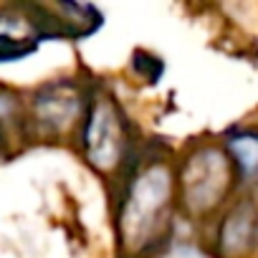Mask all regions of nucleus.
I'll list each match as a JSON object with an SVG mask.
<instances>
[{
	"label": "nucleus",
	"instance_id": "4",
	"mask_svg": "<svg viewBox=\"0 0 258 258\" xmlns=\"http://www.w3.org/2000/svg\"><path fill=\"white\" fill-rule=\"evenodd\" d=\"M81 116V91L69 81H53L36 94L33 119L48 135H61Z\"/></svg>",
	"mask_w": 258,
	"mask_h": 258
},
{
	"label": "nucleus",
	"instance_id": "3",
	"mask_svg": "<svg viewBox=\"0 0 258 258\" xmlns=\"http://www.w3.org/2000/svg\"><path fill=\"white\" fill-rule=\"evenodd\" d=\"M81 147L91 167L111 172L124 160V119L111 99H94L81 124Z\"/></svg>",
	"mask_w": 258,
	"mask_h": 258
},
{
	"label": "nucleus",
	"instance_id": "6",
	"mask_svg": "<svg viewBox=\"0 0 258 258\" xmlns=\"http://www.w3.org/2000/svg\"><path fill=\"white\" fill-rule=\"evenodd\" d=\"M228 152L233 157V165L238 167L240 175H255L258 172V135L255 132H243L235 135L228 142Z\"/></svg>",
	"mask_w": 258,
	"mask_h": 258
},
{
	"label": "nucleus",
	"instance_id": "7",
	"mask_svg": "<svg viewBox=\"0 0 258 258\" xmlns=\"http://www.w3.org/2000/svg\"><path fill=\"white\" fill-rule=\"evenodd\" d=\"M21 111V101H18V94L8 86H0V126H8L13 124V119L18 116Z\"/></svg>",
	"mask_w": 258,
	"mask_h": 258
},
{
	"label": "nucleus",
	"instance_id": "2",
	"mask_svg": "<svg viewBox=\"0 0 258 258\" xmlns=\"http://www.w3.org/2000/svg\"><path fill=\"white\" fill-rule=\"evenodd\" d=\"M233 185V165L218 147L192 152L180 172V200L190 215H205L218 208Z\"/></svg>",
	"mask_w": 258,
	"mask_h": 258
},
{
	"label": "nucleus",
	"instance_id": "1",
	"mask_svg": "<svg viewBox=\"0 0 258 258\" xmlns=\"http://www.w3.org/2000/svg\"><path fill=\"white\" fill-rule=\"evenodd\" d=\"M172 172L162 162H152L126 182L119 210V240L135 258L162 243L170 230Z\"/></svg>",
	"mask_w": 258,
	"mask_h": 258
},
{
	"label": "nucleus",
	"instance_id": "9",
	"mask_svg": "<svg viewBox=\"0 0 258 258\" xmlns=\"http://www.w3.org/2000/svg\"><path fill=\"white\" fill-rule=\"evenodd\" d=\"M253 243H258V218H255V238H253Z\"/></svg>",
	"mask_w": 258,
	"mask_h": 258
},
{
	"label": "nucleus",
	"instance_id": "5",
	"mask_svg": "<svg viewBox=\"0 0 258 258\" xmlns=\"http://www.w3.org/2000/svg\"><path fill=\"white\" fill-rule=\"evenodd\" d=\"M255 238V215L248 203L235 205L220 225V250L225 255H240Z\"/></svg>",
	"mask_w": 258,
	"mask_h": 258
},
{
	"label": "nucleus",
	"instance_id": "8",
	"mask_svg": "<svg viewBox=\"0 0 258 258\" xmlns=\"http://www.w3.org/2000/svg\"><path fill=\"white\" fill-rule=\"evenodd\" d=\"M135 69H137L140 76H145L150 84H155V81L160 79V74L165 71V63H162L160 58L145 53V51H137V53H135Z\"/></svg>",
	"mask_w": 258,
	"mask_h": 258
}]
</instances>
